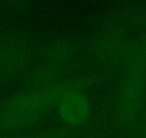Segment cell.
Here are the masks:
<instances>
[{
  "label": "cell",
  "instance_id": "6da1fadb",
  "mask_svg": "<svg viewBox=\"0 0 146 138\" xmlns=\"http://www.w3.org/2000/svg\"><path fill=\"white\" fill-rule=\"evenodd\" d=\"M146 95V29L135 38L123 63L117 94V114L122 125L132 124L145 102Z\"/></svg>",
  "mask_w": 146,
  "mask_h": 138
},
{
  "label": "cell",
  "instance_id": "7a4b0ae2",
  "mask_svg": "<svg viewBox=\"0 0 146 138\" xmlns=\"http://www.w3.org/2000/svg\"><path fill=\"white\" fill-rule=\"evenodd\" d=\"M67 86L60 82H42L16 94L0 111V128L15 129L36 119L42 112L59 102Z\"/></svg>",
  "mask_w": 146,
  "mask_h": 138
},
{
  "label": "cell",
  "instance_id": "3957f363",
  "mask_svg": "<svg viewBox=\"0 0 146 138\" xmlns=\"http://www.w3.org/2000/svg\"><path fill=\"white\" fill-rule=\"evenodd\" d=\"M33 58L32 43L20 33L0 35V78L17 75Z\"/></svg>",
  "mask_w": 146,
  "mask_h": 138
},
{
  "label": "cell",
  "instance_id": "277c9868",
  "mask_svg": "<svg viewBox=\"0 0 146 138\" xmlns=\"http://www.w3.org/2000/svg\"><path fill=\"white\" fill-rule=\"evenodd\" d=\"M57 111L64 122L70 125H80L90 114V102L80 89L69 85L57 102Z\"/></svg>",
  "mask_w": 146,
  "mask_h": 138
},
{
  "label": "cell",
  "instance_id": "5b68a950",
  "mask_svg": "<svg viewBox=\"0 0 146 138\" xmlns=\"http://www.w3.org/2000/svg\"><path fill=\"white\" fill-rule=\"evenodd\" d=\"M78 55V45L67 38H53L42 48V62L46 65V71L53 68H60L69 63Z\"/></svg>",
  "mask_w": 146,
  "mask_h": 138
},
{
  "label": "cell",
  "instance_id": "8992f818",
  "mask_svg": "<svg viewBox=\"0 0 146 138\" xmlns=\"http://www.w3.org/2000/svg\"><path fill=\"white\" fill-rule=\"evenodd\" d=\"M29 2L30 0H0V5H3L7 9L15 10V12H23L27 9Z\"/></svg>",
  "mask_w": 146,
  "mask_h": 138
}]
</instances>
